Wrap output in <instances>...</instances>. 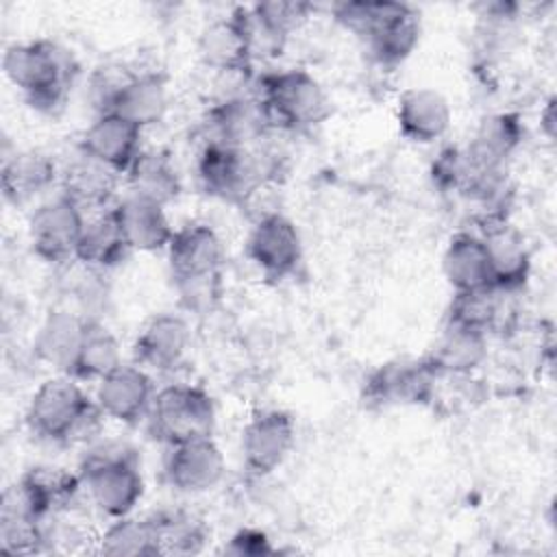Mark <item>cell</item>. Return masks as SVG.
I'll return each mask as SVG.
<instances>
[{"mask_svg": "<svg viewBox=\"0 0 557 557\" xmlns=\"http://www.w3.org/2000/svg\"><path fill=\"white\" fill-rule=\"evenodd\" d=\"M85 220V211L61 191L44 200L28 220L33 252L48 263L76 261Z\"/></svg>", "mask_w": 557, "mask_h": 557, "instance_id": "obj_8", "label": "cell"}, {"mask_svg": "<svg viewBox=\"0 0 557 557\" xmlns=\"http://www.w3.org/2000/svg\"><path fill=\"white\" fill-rule=\"evenodd\" d=\"M200 59L222 74H248L255 48L246 22V9H235L205 26L198 39Z\"/></svg>", "mask_w": 557, "mask_h": 557, "instance_id": "obj_15", "label": "cell"}, {"mask_svg": "<svg viewBox=\"0 0 557 557\" xmlns=\"http://www.w3.org/2000/svg\"><path fill=\"white\" fill-rule=\"evenodd\" d=\"M120 363L122 348L117 337L100 320H89L67 374L76 381H100Z\"/></svg>", "mask_w": 557, "mask_h": 557, "instance_id": "obj_34", "label": "cell"}, {"mask_svg": "<svg viewBox=\"0 0 557 557\" xmlns=\"http://www.w3.org/2000/svg\"><path fill=\"white\" fill-rule=\"evenodd\" d=\"M437 372L424 359H396L372 370L363 383V398L376 407L424 405L435 398Z\"/></svg>", "mask_w": 557, "mask_h": 557, "instance_id": "obj_9", "label": "cell"}, {"mask_svg": "<svg viewBox=\"0 0 557 557\" xmlns=\"http://www.w3.org/2000/svg\"><path fill=\"white\" fill-rule=\"evenodd\" d=\"M224 553L228 555H246V557H259V555H268V553H274L268 535L263 531H257V529H242L237 531L228 546H224Z\"/></svg>", "mask_w": 557, "mask_h": 557, "instance_id": "obj_40", "label": "cell"}, {"mask_svg": "<svg viewBox=\"0 0 557 557\" xmlns=\"http://www.w3.org/2000/svg\"><path fill=\"white\" fill-rule=\"evenodd\" d=\"M59 170L52 157L41 150H15L4 157L0 170L2 196L13 205H24L46 194L57 181Z\"/></svg>", "mask_w": 557, "mask_h": 557, "instance_id": "obj_25", "label": "cell"}, {"mask_svg": "<svg viewBox=\"0 0 557 557\" xmlns=\"http://www.w3.org/2000/svg\"><path fill=\"white\" fill-rule=\"evenodd\" d=\"M209 139L252 148L270 131V122L257 96H231L218 102L207 117Z\"/></svg>", "mask_w": 557, "mask_h": 557, "instance_id": "obj_23", "label": "cell"}, {"mask_svg": "<svg viewBox=\"0 0 557 557\" xmlns=\"http://www.w3.org/2000/svg\"><path fill=\"white\" fill-rule=\"evenodd\" d=\"M198 178L209 196L237 205L263 178H276L272 159L261 148L207 141L198 157Z\"/></svg>", "mask_w": 557, "mask_h": 557, "instance_id": "obj_7", "label": "cell"}, {"mask_svg": "<svg viewBox=\"0 0 557 557\" xmlns=\"http://www.w3.org/2000/svg\"><path fill=\"white\" fill-rule=\"evenodd\" d=\"M442 270L455 292L492 287L487 248L476 233H457L450 237L442 257Z\"/></svg>", "mask_w": 557, "mask_h": 557, "instance_id": "obj_30", "label": "cell"}, {"mask_svg": "<svg viewBox=\"0 0 557 557\" xmlns=\"http://www.w3.org/2000/svg\"><path fill=\"white\" fill-rule=\"evenodd\" d=\"M146 420L150 435L157 442L172 446L213 435L215 405L205 387L174 383L154 392Z\"/></svg>", "mask_w": 557, "mask_h": 557, "instance_id": "obj_6", "label": "cell"}, {"mask_svg": "<svg viewBox=\"0 0 557 557\" xmlns=\"http://www.w3.org/2000/svg\"><path fill=\"white\" fill-rule=\"evenodd\" d=\"M174 287L178 292L181 305L189 313L202 315V313L213 311L222 298V274L194 278V281H181V283H174Z\"/></svg>", "mask_w": 557, "mask_h": 557, "instance_id": "obj_38", "label": "cell"}, {"mask_svg": "<svg viewBox=\"0 0 557 557\" xmlns=\"http://www.w3.org/2000/svg\"><path fill=\"white\" fill-rule=\"evenodd\" d=\"M2 70L26 102L46 115L63 111L78 76L74 54L52 39L11 44L4 50Z\"/></svg>", "mask_w": 557, "mask_h": 557, "instance_id": "obj_1", "label": "cell"}, {"mask_svg": "<svg viewBox=\"0 0 557 557\" xmlns=\"http://www.w3.org/2000/svg\"><path fill=\"white\" fill-rule=\"evenodd\" d=\"M150 520L161 555H196L209 540L205 522L185 509H163L152 513Z\"/></svg>", "mask_w": 557, "mask_h": 557, "instance_id": "obj_35", "label": "cell"}, {"mask_svg": "<svg viewBox=\"0 0 557 557\" xmlns=\"http://www.w3.org/2000/svg\"><path fill=\"white\" fill-rule=\"evenodd\" d=\"M522 141V122L516 113H492L481 120L470 144V159L487 172H503L509 157Z\"/></svg>", "mask_w": 557, "mask_h": 557, "instance_id": "obj_29", "label": "cell"}, {"mask_svg": "<svg viewBox=\"0 0 557 557\" xmlns=\"http://www.w3.org/2000/svg\"><path fill=\"white\" fill-rule=\"evenodd\" d=\"M165 252L174 283L218 276L222 274L226 259L220 235L202 222H191L176 228Z\"/></svg>", "mask_w": 557, "mask_h": 557, "instance_id": "obj_13", "label": "cell"}, {"mask_svg": "<svg viewBox=\"0 0 557 557\" xmlns=\"http://www.w3.org/2000/svg\"><path fill=\"white\" fill-rule=\"evenodd\" d=\"M224 470V455L213 435L172 444L163 459L165 481L185 494L213 490L222 481Z\"/></svg>", "mask_w": 557, "mask_h": 557, "instance_id": "obj_12", "label": "cell"}, {"mask_svg": "<svg viewBox=\"0 0 557 557\" xmlns=\"http://www.w3.org/2000/svg\"><path fill=\"white\" fill-rule=\"evenodd\" d=\"M500 292L494 287L455 292L446 311V324L487 335L500 320Z\"/></svg>", "mask_w": 557, "mask_h": 557, "instance_id": "obj_37", "label": "cell"}, {"mask_svg": "<svg viewBox=\"0 0 557 557\" xmlns=\"http://www.w3.org/2000/svg\"><path fill=\"white\" fill-rule=\"evenodd\" d=\"M333 15L366 44L370 57L381 65L403 63L420 41V15L405 2H337Z\"/></svg>", "mask_w": 557, "mask_h": 557, "instance_id": "obj_4", "label": "cell"}, {"mask_svg": "<svg viewBox=\"0 0 557 557\" xmlns=\"http://www.w3.org/2000/svg\"><path fill=\"white\" fill-rule=\"evenodd\" d=\"M133 248L126 242V235L115 218L113 207L98 211L85 220V228L78 242L76 261L94 270H111L126 261Z\"/></svg>", "mask_w": 557, "mask_h": 557, "instance_id": "obj_27", "label": "cell"}, {"mask_svg": "<svg viewBox=\"0 0 557 557\" xmlns=\"http://www.w3.org/2000/svg\"><path fill=\"white\" fill-rule=\"evenodd\" d=\"M104 413L70 374L44 381L26 407L28 429L52 444H91L98 440Z\"/></svg>", "mask_w": 557, "mask_h": 557, "instance_id": "obj_2", "label": "cell"}, {"mask_svg": "<svg viewBox=\"0 0 557 557\" xmlns=\"http://www.w3.org/2000/svg\"><path fill=\"white\" fill-rule=\"evenodd\" d=\"M113 211L133 250L157 252L168 248L174 228L168 220L165 205L128 191L124 198L115 200Z\"/></svg>", "mask_w": 557, "mask_h": 557, "instance_id": "obj_21", "label": "cell"}, {"mask_svg": "<svg viewBox=\"0 0 557 557\" xmlns=\"http://www.w3.org/2000/svg\"><path fill=\"white\" fill-rule=\"evenodd\" d=\"M481 237L487 248L492 287L500 294L520 289L531 272V255L524 237L507 220L487 224Z\"/></svg>", "mask_w": 557, "mask_h": 557, "instance_id": "obj_19", "label": "cell"}, {"mask_svg": "<svg viewBox=\"0 0 557 557\" xmlns=\"http://www.w3.org/2000/svg\"><path fill=\"white\" fill-rule=\"evenodd\" d=\"M540 117H542L546 137L553 139V135H555V98H550V100L546 102V107H544V111L540 113Z\"/></svg>", "mask_w": 557, "mask_h": 557, "instance_id": "obj_41", "label": "cell"}, {"mask_svg": "<svg viewBox=\"0 0 557 557\" xmlns=\"http://www.w3.org/2000/svg\"><path fill=\"white\" fill-rule=\"evenodd\" d=\"M87 322L89 318H85L83 313H74L70 309L50 311L46 320L39 324L33 339L35 359L67 374L81 346Z\"/></svg>", "mask_w": 557, "mask_h": 557, "instance_id": "obj_26", "label": "cell"}, {"mask_svg": "<svg viewBox=\"0 0 557 557\" xmlns=\"http://www.w3.org/2000/svg\"><path fill=\"white\" fill-rule=\"evenodd\" d=\"M311 4L272 0L259 2L246 9V22L252 39L255 54L257 50H281L292 30H296L309 15Z\"/></svg>", "mask_w": 557, "mask_h": 557, "instance_id": "obj_31", "label": "cell"}, {"mask_svg": "<svg viewBox=\"0 0 557 557\" xmlns=\"http://www.w3.org/2000/svg\"><path fill=\"white\" fill-rule=\"evenodd\" d=\"M396 120L405 139L413 144H433L446 135L453 111L446 96L437 89L411 87L398 98Z\"/></svg>", "mask_w": 557, "mask_h": 557, "instance_id": "obj_18", "label": "cell"}, {"mask_svg": "<svg viewBox=\"0 0 557 557\" xmlns=\"http://www.w3.org/2000/svg\"><path fill=\"white\" fill-rule=\"evenodd\" d=\"M281 202L283 198H281L278 178H263L248 189V194L237 202V207L242 209V213H246L250 224H257L270 215L283 213Z\"/></svg>", "mask_w": 557, "mask_h": 557, "instance_id": "obj_39", "label": "cell"}, {"mask_svg": "<svg viewBox=\"0 0 557 557\" xmlns=\"http://www.w3.org/2000/svg\"><path fill=\"white\" fill-rule=\"evenodd\" d=\"M120 174L98 159L78 150L70 163L63 165L59 174L61 194L67 196L83 211H104L115 202Z\"/></svg>", "mask_w": 557, "mask_h": 557, "instance_id": "obj_20", "label": "cell"}, {"mask_svg": "<svg viewBox=\"0 0 557 557\" xmlns=\"http://www.w3.org/2000/svg\"><path fill=\"white\" fill-rule=\"evenodd\" d=\"M0 550L7 555H35L46 550V518L33 509L17 483L2 494Z\"/></svg>", "mask_w": 557, "mask_h": 557, "instance_id": "obj_24", "label": "cell"}, {"mask_svg": "<svg viewBox=\"0 0 557 557\" xmlns=\"http://www.w3.org/2000/svg\"><path fill=\"white\" fill-rule=\"evenodd\" d=\"M152 398L154 385L148 370L137 363L122 361L98 381L94 400L107 418L122 424H137L148 416Z\"/></svg>", "mask_w": 557, "mask_h": 557, "instance_id": "obj_14", "label": "cell"}, {"mask_svg": "<svg viewBox=\"0 0 557 557\" xmlns=\"http://www.w3.org/2000/svg\"><path fill=\"white\" fill-rule=\"evenodd\" d=\"M296 440L294 418L281 409H261L242 431V459L252 476L274 472L289 455Z\"/></svg>", "mask_w": 557, "mask_h": 557, "instance_id": "obj_10", "label": "cell"}, {"mask_svg": "<svg viewBox=\"0 0 557 557\" xmlns=\"http://www.w3.org/2000/svg\"><path fill=\"white\" fill-rule=\"evenodd\" d=\"M141 131L144 128L117 113H100L85 128L78 150L124 176L141 152Z\"/></svg>", "mask_w": 557, "mask_h": 557, "instance_id": "obj_17", "label": "cell"}, {"mask_svg": "<svg viewBox=\"0 0 557 557\" xmlns=\"http://www.w3.org/2000/svg\"><path fill=\"white\" fill-rule=\"evenodd\" d=\"M487 357V335L448 326L444 329L440 342L426 355L437 374L470 376Z\"/></svg>", "mask_w": 557, "mask_h": 557, "instance_id": "obj_32", "label": "cell"}, {"mask_svg": "<svg viewBox=\"0 0 557 557\" xmlns=\"http://www.w3.org/2000/svg\"><path fill=\"white\" fill-rule=\"evenodd\" d=\"M248 259L268 278H287L302 263V239L285 213L270 215L252 224L246 239Z\"/></svg>", "mask_w": 557, "mask_h": 557, "instance_id": "obj_11", "label": "cell"}, {"mask_svg": "<svg viewBox=\"0 0 557 557\" xmlns=\"http://www.w3.org/2000/svg\"><path fill=\"white\" fill-rule=\"evenodd\" d=\"M168 109V87L165 76L154 70H135L126 85L115 96L107 113H117L139 128L161 122Z\"/></svg>", "mask_w": 557, "mask_h": 557, "instance_id": "obj_28", "label": "cell"}, {"mask_svg": "<svg viewBox=\"0 0 557 557\" xmlns=\"http://www.w3.org/2000/svg\"><path fill=\"white\" fill-rule=\"evenodd\" d=\"M98 553L113 557H152L159 553L154 524L148 518H115L102 535H98Z\"/></svg>", "mask_w": 557, "mask_h": 557, "instance_id": "obj_36", "label": "cell"}, {"mask_svg": "<svg viewBox=\"0 0 557 557\" xmlns=\"http://www.w3.org/2000/svg\"><path fill=\"white\" fill-rule=\"evenodd\" d=\"M78 474L89 503L113 520L131 516L144 496L141 461L128 442H91L81 457Z\"/></svg>", "mask_w": 557, "mask_h": 557, "instance_id": "obj_3", "label": "cell"}, {"mask_svg": "<svg viewBox=\"0 0 557 557\" xmlns=\"http://www.w3.org/2000/svg\"><path fill=\"white\" fill-rule=\"evenodd\" d=\"M189 339L191 333L183 315L170 311L154 313L150 320L144 322L135 337V363L141 366L144 370L172 372L183 363L185 352L189 348Z\"/></svg>", "mask_w": 557, "mask_h": 557, "instance_id": "obj_16", "label": "cell"}, {"mask_svg": "<svg viewBox=\"0 0 557 557\" xmlns=\"http://www.w3.org/2000/svg\"><path fill=\"white\" fill-rule=\"evenodd\" d=\"M24 496L41 518L65 516L76 505L83 487L81 474L52 463L30 466L17 481Z\"/></svg>", "mask_w": 557, "mask_h": 557, "instance_id": "obj_22", "label": "cell"}, {"mask_svg": "<svg viewBox=\"0 0 557 557\" xmlns=\"http://www.w3.org/2000/svg\"><path fill=\"white\" fill-rule=\"evenodd\" d=\"M124 176L133 194L152 198L161 205L172 202L181 194V176L163 150H141Z\"/></svg>", "mask_w": 557, "mask_h": 557, "instance_id": "obj_33", "label": "cell"}, {"mask_svg": "<svg viewBox=\"0 0 557 557\" xmlns=\"http://www.w3.org/2000/svg\"><path fill=\"white\" fill-rule=\"evenodd\" d=\"M270 128L311 131L331 115V98L320 81L302 70L268 72L257 81V91Z\"/></svg>", "mask_w": 557, "mask_h": 557, "instance_id": "obj_5", "label": "cell"}]
</instances>
